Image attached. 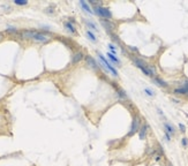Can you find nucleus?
Returning <instances> with one entry per match:
<instances>
[{"label":"nucleus","mask_w":188,"mask_h":166,"mask_svg":"<svg viewBox=\"0 0 188 166\" xmlns=\"http://www.w3.org/2000/svg\"><path fill=\"white\" fill-rule=\"evenodd\" d=\"M134 60V62H135V65L140 68L143 73H144L145 75H148V76H152L153 75V70L149 67V66H147L144 64V62L142 61V60H140V59H133Z\"/></svg>","instance_id":"f257e3e1"},{"label":"nucleus","mask_w":188,"mask_h":166,"mask_svg":"<svg viewBox=\"0 0 188 166\" xmlns=\"http://www.w3.org/2000/svg\"><path fill=\"white\" fill-rule=\"evenodd\" d=\"M98 57H99V59H101V62L105 66V68H106V69H109L110 72L114 75V76H118V70L115 69L113 66L111 65V62H109L106 59H105V57L102 54V53H98Z\"/></svg>","instance_id":"f03ea898"},{"label":"nucleus","mask_w":188,"mask_h":166,"mask_svg":"<svg viewBox=\"0 0 188 166\" xmlns=\"http://www.w3.org/2000/svg\"><path fill=\"white\" fill-rule=\"evenodd\" d=\"M140 125H141L140 118H139V115H135L134 119H133V122H132V126H131V131H129V134H128V135L129 136L134 135L135 133H137V131H140V128H141Z\"/></svg>","instance_id":"7ed1b4c3"},{"label":"nucleus","mask_w":188,"mask_h":166,"mask_svg":"<svg viewBox=\"0 0 188 166\" xmlns=\"http://www.w3.org/2000/svg\"><path fill=\"white\" fill-rule=\"evenodd\" d=\"M95 10H96V14L97 15H99L102 18H105V19H111L112 16V14L110 12L107 8H105V7H101V6H97L95 7Z\"/></svg>","instance_id":"20e7f679"},{"label":"nucleus","mask_w":188,"mask_h":166,"mask_svg":"<svg viewBox=\"0 0 188 166\" xmlns=\"http://www.w3.org/2000/svg\"><path fill=\"white\" fill-rule=\"evenodd\" d=\"M34 40L40 42V43H45V42L48 40V36H46L45 34H42V32H36L35 36H34Z\"/></svg>","instance_id":"39448f33"},{"label":"nucleus","mask_w":188,"mask_h":166,"mask_svg":"<svg viewBox=\"0 0 188 166\" xmlns=\"http://www.w3.org/2000/svg\"><path fill=\"white\" fill-rule=\"evenodd\" d=\"M36 31H30V30H26V31H22V38H26V39H29V38H32L34 39V36H35Z\"/></svg>","instance_id":"423d86ee"},{"label":"nucleus","mask_w":188,"mask_h":166,"mask_svg":"<svg viewBox=\"0 0 188 166\" xmlns=\"http://www.w3.org/2000/svg\"><path fill=\"white\" fill-rule=\"evenodd\" d=\"M86 61H87V64L91 67L92 69H97V68H98V67H97L96 61H95L90 56H87V57H86Z\"/></svg>","instance_id":"0eeeda50"},{"label":"nucleus","mask_w":188,"mask_h":166,"mask_svg":"<svg viewBox=\"0 0 188 166\" xmlns=\"http://www.w3.org/2000/svg\"><path fill=\"white\" fill-rule=\"evenodd\" d=\"M147 125H143V126L140 128V131H139V136H140L141 140H144L145 139V135H147Z\"/></svg>","instance_id":"6e6552de"},{"label":"nucleus","mask_w":188,"mask_h":166,"mask_svg":"<svg viewBox=\"0 0 188 166\" xmlns=\"http://www.w3.org/2000/svg\"><path fill=\"white\" fill-rule=\"evenodd\" d=\"M174 92L175 93H188V82L185 83L182 88H180V89H175Z\"/></svg>","instance_id":"1a4fd4ad"},{"label":"nucleus","mask_w":188,"mask_h":166,"mask_svg":"<svg viewBox=\"0 0 188 166\" xmlns=\"http://www.w3.org/2000/svg\"><path fill=\"white\" fill-rule=\"evenodd\" d=\"M80 5L83 7V9L86 10V12H88V13H90V14H92V10H91V8L89 7V5L86 2V1H80Z\"/></svg>","instance_id":"9d476101"},{"label":"nucleus","mask_w":188,"mask_h":166,"mask_svg":"<svg viewBox=\"0 0 188 166\" xmlns=\"http://www.w3.org/2000/svg\"><path fill=\"white\" fill-rule=\"evenodd\" d=\"M107 57H109L110 59H111V60H112V61L114 62V64H117V65H119V64H120V60H119L118 58L115 57L114 54H112V53L107 52Z\"/></svg>","instance_id":"9b49d317"},{"label":"nucleus","mask_w":188,"mask_h":166,"mask_svg":"<svg viewBox=\"0 0 188 166\" xmlns=\"http://www.w3.org/2000/svg\"><path fill=\"white\" fill-rule=\"evenodd\" d=\"M82 58H83V54H82V53L81 52H77V53H75L74 54V58H73V62H79L80 60H81V59H82Z\"/></svg>","instance_id":"f8f14e48"},{"label":"nucleus","mask_w":188,"mask_h":166,"mask_svg":"<svg viewBox=\"0 0 188 166\" xmlns=\"http://www.w3.org/2000/svg\"><path fill=\"white\" fill-rule=\"evenodd\" d=\"M164 127H165V129H166L167 134H173V133H174V128L171 126L170 123H164Z\"/></svg>","instance_id":"ddd939ff"},{"label":"nucleus","mask_w":188,"mask_h":166,"mask_svg":"<svg viewBox=\"0 0 188 166\" xmlns=\"http://www.w3.org/2000/svg\"><path fill=\"white\" fill-rule=\"evenodd\" d=\"M102 23H103V26L106 28V30H107V29H109V30H112V29H113V24H111L109 21L106 22V21H104V20H103V21H102Z\"/></svg>","instance_id":"4468645a"},{"label":"nucleus","mask_w":188,"mask_h":166,"mask_svg":"<svg viewBox=\"0 0 188 166\" xmlns=\"http://www.w3.org/2000/svg\"><path fill=\"white\" fill-rule=\"evenodd\" d=\"M65 27L68 29V30L70 31V32H75V28H74V26L70 23V22H66L65 23Z\"/></svg>","instance_id":"2eb2a0df"},{"label":"nucleus","mask_w":188,"mask_h":166,"mask_svg":"<svg viewBox=\"0 0 188 166\" xmlns=\"http://www.w3.org/2000/svg\"><path fill=\"white\" fill-rule=\"evenodd\" d=\"M87 36L89 37V39L92 40V42H96V40H97V39H96V36L94 35V34H92V32H91L90 30H87Z\"/></svg>","instance_id":"dca6fc26"},{"label":"nucleus","mask_w":188,"mask_h":166,"mask_svg":"<svg viewBox=\"0 0 188 166\" xmlns=\"http://www.w3.org/2000/svg\"><path fill=\"white\" fill-rule=\"evenodd\" d=\"M14 2H15V5H27L28 4L27 0H14Z\"/></svg>","instance_id":"f3484780"},{"label":"nucleus","mask_w":188,"mask_h":166,"mask_svg":"<svg viewBox=\"0 0 188 166\" xmlns=\"http://www.w3.org/2000/svg\"><path fill=\"white\" fill-rule=\"evenodd\" d=\"M155 82L158 83L159 85H162V87H166V83L164 82V81H162V80H159V79H155Z\"/></svg>","instance_id":"a211bd4d"},{"label":"nucleus","mask_w":188,"mask_h":166,"mask_svg":"<svg viewBox=\"0 0 188 166\" xmlns=\"http://www.w3.org/2000/svg\"><path fill=\"white\" fill-rule=\"evenodd\" d=\"M144 91L147 92V95H149V96H155V93H153V91L151 90V89H149V88H145L144 89Z\"/></svg>","instance_id":"6ab92c4d"},{"label":"nucleus","mask_w":188,"mask_h":166,"mask_svg":"<svg viewBox=\"0 0 188 166\" xmlns=\"http://www.w3.org/2000/svg\"><path fill=\"white\" fill-rule=\"evenodd\" d=\"M87 24L89 27H90V28H91L92 30H95V31H97V28H96V26H95V24H94V23H92V22H89V21H87Z\"/></svg>","instance_id":"aec40b11"},{"label":"nucleus","mask_w":188,"mask_h":166,"mask_svg":"<svg viewBox=\"0 0 188 166\" xmlns=\"http://www.w3.org/2000/svg\"><path fill=\"white\" fill-rule=\"evenodd\" d=\"M179 128H180V129H181V131H185V129H186V128H185L184 125H181V123H180V125H179Z\"/></svg>","instance_id":"412c9836"},{"label":"nucleus","mask_w":188,"mask_h":166,"mask_svg":"<svg viewBox=\"0 0 188 166\" xmlns=\"http://www.w3.org/2000/svg\"><path fill=\"white\" fill-rule=\"evenodd\" d=\"M7 31H9V32H16V30H15V29H13V28H9Z\"/></svg>","instance_id":"4be33fe9"},{"label":"nucleus","mask_w":188,"mask_h":166,"mask_svg":"<svg viewBox=\"0 0 188 166\" xmlns=\"http://www.w3.org/2000/svg\"><path fill=\"white\" fill-rule=\"evenodd\" d=\"M182 144L187 145V140H186V139H184V140H182Z\"/></svg>","instance_id":"5701e85b"},{"label":"nucleus","mask_w":188,"mask_h":166,"mask_svg":"<svg viewBox=\"0 0 188 166\" xmlns=\"http://www.w3.org/2000/svg\"><path fill=\"white\" fill-rule=\"evenodd\" d=\"M0 39H1V34H0Z\"/></svg>","instance_id":"b1692460"}]
</instances>
